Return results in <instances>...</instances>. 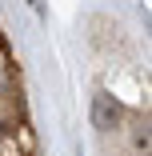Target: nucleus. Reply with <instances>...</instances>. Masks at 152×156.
<instances>
[{"instance_id": "obj_1", "label": "nucleus", "mask_w": 152, "mask_h": 156, "mask_svg": "<svg viewBox=\"0 0 152 156\" xmlns=\"http://www.w3.org/2000/svg\"><path fill=\"white\" fill-rule=\"evenodd\" d=\"M92 120H96L100 132H108L112 124L120 120V104L108 96V92H96V96H92Z\"/></svg>"}]
</instances>
